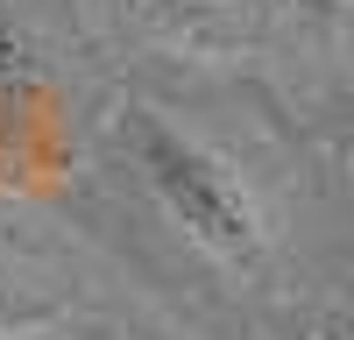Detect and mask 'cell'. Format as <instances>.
<instances>
[{
	"label": "cell",
	"mask_w": 354,
	"mask_h": 340,
	"mask_svg": "<svg viewBox=\"0 0 354 340\" xmlns=\"http://www.w3.org/2000/svg\"><path fill=\"white\" fill-rule=\"evenodd\" d=\"M113 135H121V156L135 163L142 191L170 213V227L198 255H213L220 270H241V276L270 263V213L227 149H213L205 135H192L185 121H170L163 106H142V100L121 106Z\"/></svg>",
	"instance_id": "1"
},
{
	"label": "cell",
	"mask_w": 354,
	"mask_h": 340,
	"mask_svg": "<svg viewBox=\"0 0 354 340\" xmlns=\"http://www.w3.org/2000/svg\"><path fill=\"white\" fill-rule=\"evenodd\" d=\"M71 298H78V283H71L57 234H43L15 206H0V340L57 326L71 312Z\"/></svg>",
	"instance_id": "2"
},
{
	"label": "cell",
	"mask_w": 354,
	"mask_h": 340,
	"mask_svg": "<svg viewBox=\"0 0 354 340\" xmlns=\"http://www.w3.org/2000/svg\"><path fill=\"white\" fill-rule=\"evenodd\" d=\"M113 8L142 28H156V36H185V43L220 36V21H227V0H113Z\"/></svg>",
	"instance_id": "3"
},
{
	"label": "cell",
	"mask_w": 354,
	"mask_h": 340,
	"mask_svg": "<svg viewBox=\"0 0 354 340\" xmlns=\"http://www.w3.org/2000/svg\"><path fill=\"white\" fill-rule=\"evenodd\" d=\"M298 15H305L326 43H354V0H298Z\"/></svg>",
	"instance_id": "4"
}]
</instances>
